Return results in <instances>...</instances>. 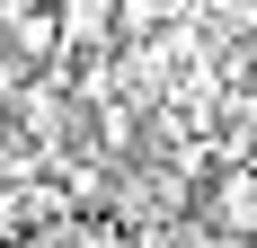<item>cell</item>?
<instances>
[{
    "mask_svg": "<svg viewBox=\"0 0 257 248\" xmlns=\"http://www.w3.org/2000/svg\"><path fill=\"white\" fill-rule=\"evenodd\" d=\"M204 230L257 239V169H248V160H222V169L204 177Z\"/></svg>",
    "mask_w": 257,
    "mask_h": 248,
    "instance_id": "obj_1",
    "label": "cell"
},
{
    "mask_svg": "<svg viewBox=\"0 0 257 248\" xmlns=\"http://www.w3.org/2000/svg\"><path fill=\"white\" fill-rule=\"evenodd\" d=\"M27 98V62H18V53H9V45H0V115H9V106H18Z\"/></svg>",
    "mask_w": 257,
    "mask_h": 248,
    "instance_id": "obj_2",
    "label": "cell"
}]
</instances>
